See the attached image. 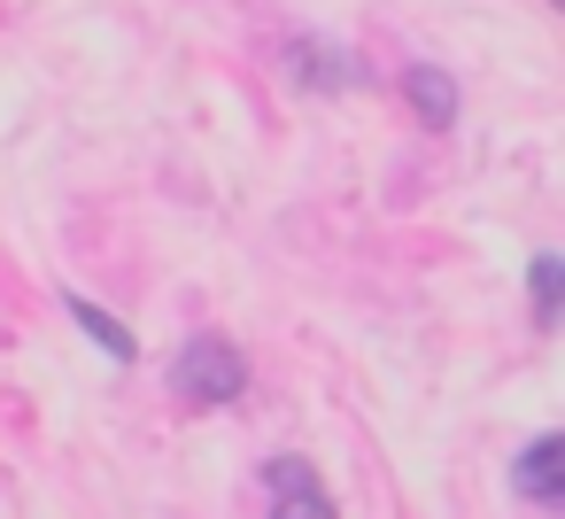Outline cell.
Masks as SVG:
<instances>
[{"label":"cell","mask_w":565,"mask_h":519,"mask_svg":"<svg viewBox=\"0 0 565 519\" xmlns=\"http://www.w3.org/2000/svg\"><path fill=\"white\" fill-rule=\"evenodd\" d=\"M241 388H248V357H241L233 341H217V333L186 341L179 364H171V395H179L186 411H217V403H233Z\"/></svg>","instance_id":"6da1fadb"},{"label":"cell","mask_w":565,"mask_h":519,"mask_svg":"<svg viewBox=\"0 0 565 519\" xmlns=\"http://www.w3.org/2000/svg\"><path fill=\"white\" fill-rule=\"evenodd\" d=\"M264 488H271V519H333V496L310 473V457H271Z\"/></svg>","instance_id":"7a4b0ae2"},{"label":"cell","mask_w":565,"mask_h":519,"mask_svg":"<svg viewBox=\"0 0 565 519\" xmlns=\"http://www.w3.org/2000/svg\"><path fill=\"white\" fill-rule=\"evenodd\" d=\"M71 318H78V333H94V341H102L117 364H132V333H125V326H117L102 303H78V295H71Z\"/></svg>","instance_id":"5b68a950"},{"label":"cell","mask_w":565,"mask_h":519,"mask_svg":"<svg viewBox=\"0 0 565 519\" xmlns=\"http://www.w3.org/2000/svg\"><path fill=\"white\" fill-rule=\"evenodd\" d=\"M295 71H302V86H349V78H356V71H349L341 55H318L310 40L295 47Z\"/></svg>","instance_id":"8992f818"},{"label":"cell","mask_w":565,"mask_h":519,"mask_svg":"<svg viewBox=\"0 0 565 519\" xmlns=\"http://www.w3.org/2000/svg\"><path fill=\"white\" fill-rule=\"evenodd\" d=\"M403 94H411V109H418V125H434V133H441V125L457 117V86H449V78H441L434 63H418V71L403 78Z\"/></svg>","instance_id":"277c9868"},{"label":"cell","mask_w":565,"mask_h":519,"mask_svg":"<svg viewBox=\"0 0 565 519\" xmlns=\"http://www.w3.org/2000/svg\"><path fill=\"white\" fill-rule=\"evenodd\" d=\"M557 465H565V442H557V434H534V442L519 449V465H511L519 496H534V504L557 511V504H565V473H557Z\"/></svg>","instance_id":"3957f363"},{"label":"cell","mask_w":565,"mask_h":519,"mask_svg":"<svg viewBox=\"0 0 565 519\" xmlns=\"http://www.w3.org/2000/svg\"><path fill=\"white\" fill-rule=\"evenodd\" d=\"M534 318L557 326V256H534Z\"/></svg>","instance_id":"52a82bcc"}]
</instances>
